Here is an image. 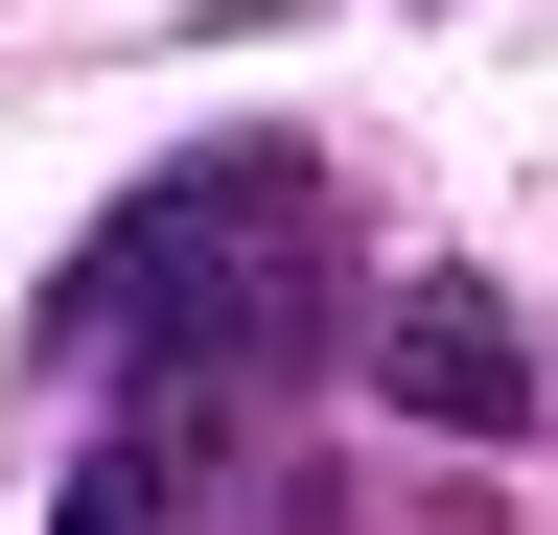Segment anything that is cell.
I'll list each match as a JSON object with an SVG mask.
<instances>
[{
    "label": "cell",
    "mask_w": 558,
    "mask_h": 535,
    "mask_svg": "<svg viewBox=\"0 0 558 535\" xmlns=\"http://www.w3.org/2000/svg\"><path fill=\"white\" fill-rule=\"evenodd\" d=\"M349 350H373V396H396V420H442V442H535V420H558V373H535L512 280H465V256H396Z\"/></svg>",
    "instance_id": "obj_1"
},
{
    "label": "cell",
    "mask_w": 558,
    "mask_h": 535,
    "mask_svg": "<svg viewBox=\"0 0 558 535\" xmlns=\"http://www.w3.org/2000/svg\"><path fill=\"white\" fill-rule=\"evenodd\" d=\"M47 535H186V442H94L47 489Z\"/></svg>",
    "instance_id": "obj_2"
}]
</instances>
